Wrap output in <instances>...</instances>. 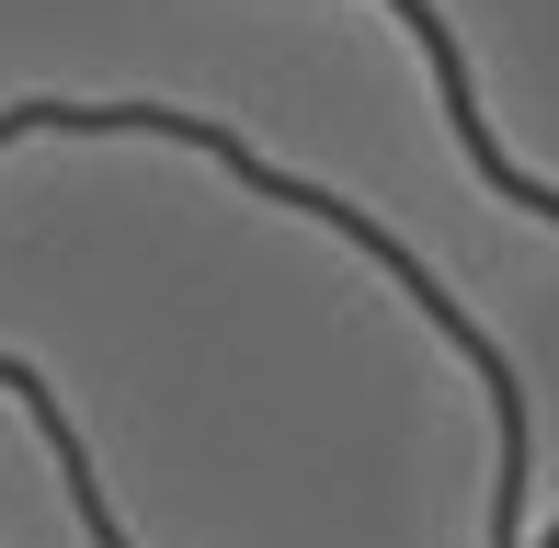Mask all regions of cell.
<instances>
[{"instance_id": "obj_1", "label": "cell", "mask_w": 559, "mask_h": 548, "mask_svg": "<svg viewBox=\"0 0 559 548\" xmlns=\"http://www.w3.org/2000/svg\"><path fill=\"white\" fill-rule=\"evenodd\" d=\"M0 389H12V401L35 412V434H46V457H58V480H69V503H81V526H92V548H126V526H115V503H104V480H92V445H81V422L58 412V389H46V366H23V355H0Z\"/></svg>"}]
</instances>
